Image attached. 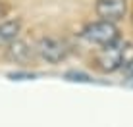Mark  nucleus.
I'll return each mask as SVG.
<instances>
[{"instance_id": "f257e3e1", "label": "nucleus", "mask_w": 133, "mask_h": 127, "mask_svg": "<svg viewBox=\"0 0 133 127\" xmlns=\"http://www.w3.org/2000/svg\"><path fill=\"white\" fill-rule=\"evenodd\" d=\"M81 37L87 43L97 44V46H110V44L120 40V31H118V27L114 23L98 19V21L85 25V29L81 31Z\"/></svg>"}, {"instance_id": "f03ea898", "label": "nucleus", "mask_w": 133, "mask_h": 127, "mask_svg": "<svg viewBox=\"0 0 133 127\" xmlns=\"http://www.w3.org/2000/svg\"><path fill=\"white\" fill-rule=\"evenodd\" d=\"M125 64V46L122 43H114L110 46H102V50L97 56V66L102 71H116Z\"/></svg>"}, {"instance_id": "7ed1b4c3", "label": "nucleus", "mask_w": 133, "mask_h": 127, "mask_svg": "<svg viewBox=\"0 0 133 127\" xmlns=\"http://www.w3.org/2000/svg\"><path fill=\"white\" fill-rule=\"evenodd\" d=\"M37 54H39L43 60H46L50 64H58V62H62L64 58L68 56V46H66V43L60 39H54V37H43L37 43Z\"/></svg>"}, {"instance_id": "20e7f679", "label": "nucleus", "mask_w": 133, "mask_h": 127, "mask_svg": "<svg viewBox=\"0 0 133 127\" xmlns=\"http://www.w3.org/2000/svg\"><path fill=\"white\" fill-rule=\"evenodd\" d=\"M97 16L104 21L110 23H116L125 16L127 10V0H97Z\"/></svg>"}, {"instance_id": "39448f33", "label": "nucleus", "mask_w": 133, "mask_h": 127, "mask_svg": "<svg viewBox=\"0 0 133 127\" xmlns=\"http://www.w3.org/2000/svg\"><path fill=\"white\" fill-rule=\"evenodd\" d=\"M31 56H33V50H31L25 43H19V40L10 43V48H8V58H10V60L23 64L27 60H31Z\"/></svg>"}, {"instance_id": "423d86ee", "label": "nucleus", "mask_w": 133, "mask_h": 127, "mask_svg": "<svg viewBox=\"0 0 133 127\" xmlns=\"http://www.w3.org/2000/svg\"><path fill=\"white\" fill-rule=\"evenodd\" d=\"M21 29V23L17 19H8L0 23V43H14Z\"/></svg>"}, {"instance_id": "0eeeda50", "label": "nucleus", "mask_w": 133, "mask_h": 127, "mask_svg": "<svg viewBox=\"0 0 133 127\" xmlns=\"http://www.w3.org/2000/svg\"><path fill=\"white\" fill-rule=\"evenodd\" d=\"M123 73H125L127 77H129V79H133V60L123 64Z\"/></svg>"}, {"instance_id": "6e6552de", "label": "nucleus", "mask_w": 133, "mask_h": 127, "mask_svg": "<svg viewBox=\"0 0 133 127\" xmlns=\"http://www.w3.org/2000/svg\"><path fill=\"white\" fill-rule=\"evenodd\" d=\"M2 12H4V10H2V6H0V13H2Z\"/></svg>"}]
</instances>
